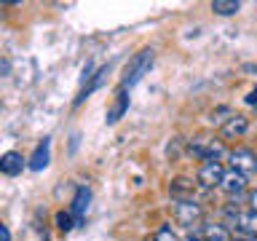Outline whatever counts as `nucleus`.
<instances>
[{"label":"nucleus","instance_id":"nucleus-1","mask_svg":"<svg viewBox=\"0 0 257 241\" xmlns=\"http://www.w3.org/2000/svg\"><path fill=\"white\" fill-rule=\"evenodd\" d=\"M153 62H156V51H153V48H145V51H140L137 56H132V62H128V64H126V70H123L120 91H126V88H132V86L140 83V80L150 72Z\"/></svg>","mask_w":257,"mask_h":241},{"label":"nucleus","instance_id":"nucleus-2","mask_svg":"<svg viewBox=\"0 0 257 241\" xmlns=\"http://www.w3.org/2000/svg\"><path fill=\"white\" fill-rule=\"evenodd\" d=\"M174 220L182 225V228H193L204 220V209L201 204H196L193 198H185V201H174Z\"/></svg>","mask_w":257,"mask_h":241},{"label":"nucleus","instance_id":"nucleus-3","mask_svg":"<svg viewBox=\"0 0 257 241\" xmlns=\"http://www.w3.org/2000/svg\"><path fill=\"white\" fill-rule=\"evenodd\" d=\"M228 158H230V164H233V169L236 172H241V174H252V172H257V156L249 148H236V150H230L228 153Z\"/></svg>","mask_w":257,"mask_h":241},{"label":"nucleus","instance_id":"nucleus-4","mask_svg":"<svg viewBox=\"0 0 257 241\" xmlns=\"http://www.w3.org/2000/svg\"><path fill=\"white\" fill-rule=\"evenodd\" d=\"M220 188L228 193V196H238V193H244V190H246V177L241 174V172H236V169H230V172H225V174H222Z\"/></svg>","mask_w":257,"mask_h":241},{"label":"nucleus","instance_id":"nucleus-5","mask_svg":"<svg viewBox=\"0 0 257 241\" xmlns=\"http://www.w3.org/2000/svg\"><path fill=\"white\" fill-rule=\"evenodd\" d=\"M48 158H51V140L43 137V140L38 142V148H35V153H32V158H30L27 166L32 169V172H40V169L48 166Z\"/></svg>","mask_w":257,"mask_h":241},{"label":"nucleus","instance_id":"nucleus-6","mask_svg":"<svg viewBox=\"0 0 257 241\" xmlns=\"http://www.w3.org/2000/svg\"><path fill=\"white\" fill-rule=\"evenodd\" d=\"M233 225L241 230V236H257V212L249 209V212H236L233 214Z\"/></svg>","mask_w":257,"mask_h":241},{"label":"nucleus","instance_id":"nucleus-7","mask_svg":"<svg viewBox=\"0 0 257 241\" xmlns=\"http://www.w3.org/2000/svg\"><path fill=\"white\" fill-rule=\"evenodd\" d=\"M222 174H225L222 164H204L198 169V182L204 185V188H214V185L222 182Z\"/></svg>","mask_w":257,"mask_h":241},{"label":"nucleus","instance_id":"nucleus-8","mask_svg":"<svg viewBox=\"0 0 257 241\" xmlns=\"http://www.w3.org/2000/svg\"><path fill=\"white\" fill-rule=\"evenodd\" d=\"M88 201H91L88 188H78L75 196H72V206H70V214H72V220H75V225L83 220V214H86V209H88Z\"/></svg>","mask_w":257,"mask_h":241},{"label":"nucleus","instance_id":"nucleus-9","mask_svg":"<svg viewBox=\"0 0 257 241\" xmlns=\"http://www.w3.org/2000/svg\"><path fill=\"white\" fill-rule=\"evenodd\" d=\"M24 169V158L19 156L16 150H8L0 156V174H8V177H14V174H19Z\"/></svg>","mask_w":257,"mask_h":241},{"label":"nucleus","instance_id":"nucleus-10","mask_svg":"<svg viewBox=\"0 0 257 241\" xmlns=\"http://www.w3.org/2000/svg\"><path fill=\"white\" fill-rule=\"evenodd\" d=\"M246 129H249V120L244 115H230L222 124V137H225V140H236V137L246 134Z\"/></svg>","mask_w":257,"mask_h":241},{"label":"nucleus","instance_id":"nucleus-11","mask_svg":"<svg viewBox=\"0 0 257 241\" xmlns=\"http://www.w3.org/2000/svg\"><path fill=\"white\" fill-rule=\"evenodd\" d=\"M169 190H172V196H174L177 201L193 198V182H190V180H185V177H177V180H172Z\"/></svg>","mask_w":257,"mask_h":241},{"label":"nucleus","instance_id":"nucleus-12","mask_svg":"<svg viewBox=\"0 0 257 241\" xmlns=\"http://www.w3.org/2000/svg\"><path fill=\"white\" fill-rule=\"evenodd\" d=\"M126 110H128V96H126V91H118L115 102H112V107L107 112V124H118V118L123 115Z\"/></svg>","mask_w":257,"mask_h":241},{"label":"nucleus","instance_id":"nucleus-13","mask_svg":"<svg viewBox=\"0 0 257 241\" xmlns=\"http://www.w3.org/2000/svg\"><path fill=\"white\" fill-rule=\"evenodd\" d=\"M212 11L220 16H233L241 11V3L238 0H212Z\"/></svg>","mask_w":257,"mask_h":241},{"label":"nucleus","instance_id":"nucleus-14","mask_svg":"<svg viewBox=\"0 0 257 241\" xmlns=\"http://www.w3.org/2000/svg\"><path fill=\"white\" fill-rule=\"evenodd\" d=\"M201 236H204L206 241H228V238H230V233L225 230V225H206Z\"/></svg>","mask_w":257,"mask_h":241},{"label":"nucleus","instance_id":"nucleus-15","mask_svg":"<svg viewBox=\"0 0 257 241\" xmlns=\"http://www.w3.org/2000/svg\"><path fill=\"white\" fill-rule=\"evenodd\" d=\"M148 241H177V233L169 228V225H161V228L156 233H150Z\"/></svg>","mask_w":257,"mask_h":241},{"label":"nucleus","instance_id":"nucleus-16","mask_svg":"<svg viewBox=\"0 0 257 241\" xmlns=\"http://www.w3.org/2000/svg\"><path fill=\"white\" fill-rule=\"evenodd\" d=\"M72 225H75V220H72L70 212H59V214H56V228H59L62 233L72 230Z\"/></svg>","mask_w":257,"mask_h":241},{"label":"nucleus","instance_id":"nucleus-17","mask_svg":"<svg viewBox=\"0 0 257 241\" xmlns=\"http://www.w3.org/2000/svg\"><path fill=\"white\" fill-rule=\"evenodd\" d=\"M3 75H11V62L8 59H0V78Z\"/></svg>","mask_w":257,"mask_h":241},{"label":"nucleus","instance_id":"nucleus-18","mask_svg":"<svg viewBox=\"0 0 257 241\" xmlns=\"http://www.w3.org/2000/svg\"><path fill=\"white\" fill-rule=\"evenodd\" d=\"M0 241H11V233H8V228L3 222H0Z\"/></svg>","mask_w":257,"mask_h":241},{"label":"nucleus","instance_id":"nucleus-19","mask_svg":"<svg viewBox=\"0 0 257 241\" xmlns=\"http://www.w3.org/2000/svg\"><path fill=\"white\" fill-rule=\"evenodd\" d=\"M249 204H252V209L257 212V190H252V193H249Z\"/></svg>","mask_w":257,"mask_h":241},{"label":"nucleus","instance_id":"nucleus-20","mask_svg":"<svg viewBox=\"0 0 257 241\" xmlns=\"http://www.w3.org/2000/svg\"><path fill=\"white\" fill-rule=\"evenodd\" d=\"M246 102H249V104H257V88H254V91H249V96H246Z\"/></svg>","mask_w":257,"mask_h":241},{"label":"nucleus","instance_id":"nucleus-21","mask_svg":"<svg viewBox=\"0 0 257 241\" xmlns=\"http://www.w3.org/2000/svg\"><path fill=\"white\" fill-rule=\"evenodd\" d=\"M185 241H206V238H204V236H188Z\"/></svg>","mask_w":257,"mask_h":241}]
</instances>
